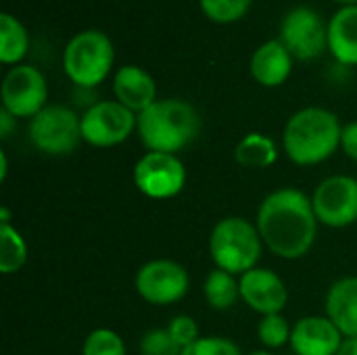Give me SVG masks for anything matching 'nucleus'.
I'll return each mask as SVG.
<instances>
[{
    "label": "nucleus",
    "mask_w": 357,
    "mask_h": 355,
    "mask_svg": "<svg viewBox=\"0 0 357 355\" xmlns=\"http://www.w3.org/2000/svg\"><path fill=\"white\" fill-rule=\"evenodd\" d=\"M341 149L343 153L357 161V121H349L347 126H343L341 132Z\"/></svg>",
    "instance_id": "c85d7f7f"
},
{
    "label": "nucleus",
    "mask_w": 357,
    "mask_h": 355,
    "mask_svg": "<svg viewBox=\"0 0 357 355\" xmlns=\"http://www.w3.org/2000/svg\"><path fill=\"white\" fill-rule=\"evenodd\" d=\"M234 159L245 169H268L278 159V149L272 138L251 132L234 149Z\"/></svg>",
    "instance_id": "6ab92c4d"
},
{
    "label": "nucleus",
    "mask_w": 357,
    "mask_h": 355,
    "mask_svg": "<svg viewBox=\"0 0 357 355\" xmlns=\"http://www.w3.org/2000/svg\"><path fill=\"white\" fill-rule=\"evenodd\" d=\"M257 335H259V341L268 349H280L287 343H291L293 328L280 314H270V316L261 318V322L257 326Z\"/></svg>",
    "instance_id": "5701e85b"
},
{
    "label": "nucleus",
    "mask_w": 357,
    "mask_h": 355,
    "mask_svg": "<svg viewBox=\"0 0 357 355\" xmlns=\"http://www.w3.org/2000/svg\"><path fill=\"white\" fill-rule=\"evenodd\" d=\"M113 92L117 103L140 115L157 100V86L149 71L136 65H123L113 77Z\"/></svg>",
    "instance_id": "2eb2a0df"
},
{
    "label": "nucleus",
    "mask_w": 357,
    "mask_h": 355,
    "mask_svg": "<svg viewBox=\"0 0 357 355\" xmlns=\"http://www.w3.org/2000/svg\"><path fill=\"white\" fill-rule=\"evenodd\" d=\"M115 48L107 33L84 29L69 40L63 52V69L67 77L84 90H90L107 80L113 69Z\"/></svg>",
    "instance_id": "39448f33"
},
{
    "label": "nucleus",
    "mask_w": 357,
    "mask_h": 355,
    "mask_svg": "<svg viewBox=\"0 0 357 355\" xmlns=\"http://www.w3.org/2000/svg\"><path fill=\"white\" fill-rule=\"evenodd\" d=\"M203 293L207 303L213 310H228L236 303V299L241 297V282L234 278V274L226 272V270H211L209 276L205 278L203 285Z\"/></svg>",
    "instance_id": "412c9836"
},
{
    "label": "nucleus",
    "mask_w": 357,
    "mask_h": 355,
    "mask_svg": "<svg viewBox=\"0 0 357 355\" xmlns=\"http://www.w3.org/2000/svg\"><path fill=\"white\" fill-rule=\"evenodd\" d=\"M82 355H126V345L115 331L96 328L86 337Z\"/></svg>",
    "instance_id": "b1692460"
},
{
    "label": "nucleus",
    "mask_w": 357,
    "mask_h": 355,
    "mask_svg": "<svg viewBox=\"0 0 357 355\" xmlns=\"http://www.w3.org/2000/svg\"><path fill=\"white\" fill-rule=\"evenodd\" d=\"M134 128H138V115L117 100L94 103L82 115V138L98 149L126 142Z\"/></svg>",
    "instance_id": "0eeeda50"
},
{
    "label": "nucleus",
    "mask_w": 357,
    "mask_h": 355,
    "mask_svg": "<svg viewBox=\"0 0 357 355\" xmlns=\"http://www.w3.org/2000/svg\"><path fill=\"white\" fill-rule=\"evenodd\" d=\"M280 42L293 59L314 61L328 48V23H324L314 8L295 6L282 19Z\"/></svg>",
    "instance_id": "6e6552de"
},
{
    "label": "nucleus",
    "mask_w": 357,
    "mask_h": 355,
    "mask_svg": "<svg viewBox=\"0 0 357 355\" xmlns=\"http://www.w3.org/2000/svg\"><path fill=\"white\" fill-rule=\"evenodd\" d=\"M343 339L328 316H305L293 326L291 349L297 355H337Z\"/></svg>",
    "instance_id": "4468645a"
},
{
    "label": "nucleus",
    "mask_w": 357,
    "mask_h": 355,
    "mask_svg": "<svg viewBox=\"0 0 357 355\" xmlns=\"http://www.w3.org/2000/svg\"><path fill=\"white\" fill-rule=\"evenodd\" d=\"M203 13L215 23H232L247 15L253 0H199Z\"/></svg>",
    "instance_id": "393cba45"
},
{
    "label": "nucleus",
    "mask_w": 357,
    "mask_h": 355,
    "mask_svg": "<svg viewBox=\"0 0 357 355\" xmlns=\"http://www.w3.org/2000/svg\"><path fill=\"white\" fill-rule=\"evenodd\" d=\"M255 226L268 251L282 259L307 255L318 236V218L312 199L297 188L270 192L257 209Z\"/></svg>",
    "instance_id": "f257e3e1"
},
{
    "label": "nucleus",
    "mask_w": 357,
    "mask_h": 355,
    "mask_svg": "<svg viewBox=\"0 0 357 355\" xmlns=\"http://www.w3.org/2000/svg\"><path fill=\"white\" fill-rule=\"evenodd\" d=\"M167 331H169V335H172V339L182 347V349H186V347H190L192 343H197L199 339H201V335H199V324L195 322V318H190V316H176L169 324H167Z\"/></svg>",
    "instance_id": "cd10ccee"
},
{
    "label": "nucleus",
    "mask_w": 357,
    "mask_h": 355,
    "mask_svg": "<svg viewBox=\"0 0 357 355\" xmlns=\"http://www.w3.org/2000/svg\"><path fill=\"white\" fill-rule=\"evenodd\" d=\"M264 241L255 224L245 218L232 216L220 220L209 236V253L215 268L230 274H247L257 268Z\"/></svg>",
    "instance_id": "20e7f679"
},
{
    "label": "nucleus",
    "mask_w": 357,
    "mask_h": 355,
    "mask_svg": "<svg viewBox=\"0 0 357 355\" xmlns=\"http://www.w3.org/2000/svg\"><path fill=\"white\" fill-rule=\"evenodd\" d=\"M326 316L343 337H357V276L341 278L328 289Z\"/></svg>",
    "instance_id": "f3484780"
},
{
    "label": "nucleus",
    "mask_w": 357,
    "mask_h": 355,
    "mask_svg": "<svg viewBox=\"0 0 357 355\" xmlns=\"http://www.w3.org/2000/svg\"><path fill=\"white\" fill-rule=\"evenodd\" d=\"M134 184L149 199H172L186 184V167L172 153H146L134 165Z\"/></svg>",
    "instance_id": "1a4fd4ad"
},
{
    "label": "nucleus",
    "mask_w": 357,
    "mask_h": 355,
    "mask_svg": "<svg viewBox=\"0 0 357 355\" xmlns=\"http://www.w3.org/2000/svg\"><path fill=\"white\" fill-rule=\"evenodd\" d=\"M293 69V54L280 40L261 44L251 56V75L266 88L282 86Z\"/></svg>",
    "instance_id": "dca6fc26"
},
{
    "label": "nucleus",
    "mask_w": 357,
    "mask_h": 355,
    "mask_svg": "<svg viewBox=\"0 0 357 355\" xmlns=\"http://www.w3.org/2000/svg\"><path fill=\"white\" fill-rule=\"evenodd\" d=\"M31 144L46 155H69L82 138V117L65 105H46L29 121Z\"/></svg>",
    "instance_id": "423d86ee"
},
{
    "label": "nucleus",
    "mask_w": 357,
    "mask_h": 355,
    "mask_svg": "<svg viewBox=\"0 0 357 355\" xmlns=\"http://www.w3.org/2000/svg\"><path fill=\"white\" fill-rule=\"evenodd\" d=\"M140 354L142 355H180L182 347L172 339L167 328H153L146 331L140 339Z\"/></svg>",
    "instance_id": "a878e982"
},
{
    "label": "nucleus",
    "mask_w": 357,
    "mask_h": 355,
    "mask_svg": "<svg viewBox=\"0 0 357 355\" xmlns=\"http://www.w3.org/2000/svg\"><path fill=\"white\" fill-rule=\"evenodd\" d=\"M249 355H272V354H268V352H253V354H249Z\"/></svg>",
    "instance_id": "f704fd0d"
},
{
    "label": "nucleus",
    "mask_w": 357,
    "mask_h": 355,
    "mask_svg": "<svg viewBox=\"0 0 357 355\" xmlns=\"http://www.w3.org/2000/svg\"><path fill=\"white\" fill-rule=\"evenodd\" d=\"M312 205L320 224L347 228L357 222V180L351 176H331L318 184Z\"/></svg>",
    "instance_id": "f8f14e48"
},
{
    "label": "nucleus",
    "mask_w": 357,
    "mask_h": 355,
    "mask_svg": "<svg viewBox=\"0 0 357 355\" xmlns=\"http://www.w3.org/2000/svg\"><path fill=\"white\" fill-rule=\"evenodd\" d=\"M188 272L174 259H153L136 274V291L151 305H172L186 297Z\"/></svg>",
    "instance_id": "9d476101"
},
{
    "label": "nucleus",
    "mask_w": 357,
    "mask_h": 355,
    "mask_svg": "<svg viewBox=\"0 0 357 355\" xmlns=\"http://www.w3.org/2000/svg\"><path fill=\"white\" fill-rule=\"evenodd\" d=\"M27 262V245L17 228L10 224H0V272L15 274Z\"/></svg>",
    "instance_id": "4be33fe9"
},
{
    "label": "nucleus",
    "mask_w": 357,
    "mask_h": 355,
    "mask_svg": "<svg viewBox=\"0 0 357 355\" xmlns=\"http://www.w3.org/2000/svg\"><path fill=\"white\" fill-rule=\"evenodd\" d=\"M238 282L241 299L261 316L280 314L289 301L284 280L268 268H253L247 274H243Z\"/></svg>",
    "instance_id": "ddd939ff"
},
{
    "label": "nucleus",
    "mask_w": 357,
    "mask_h": 355,
    "mask_svg": "<svg viewBox=\"0 0 357 355\" xmlns=\"http://www.w3.org/2000/svg\"><path fill=\"white\" fill-rule=\"evenodd\" d=\"M136 130L149 153L176 155L197 138L201 117L190 103L180 98H163L155 100L138 115Z\"/></svg>",
    "instance_id": "7ed1b4c3"
},
{
    "label": "nucleus",
    "mask_w": 357,
    "mask_h": 355,
    "mask_svg": "<svg viewBox=\"0 0 357 355\" xmlns=\"http://www.w3.org/2000/svg\"><path fill=\"white\" fill-rule=\"evenodd\" d=\"M341 132L343 126L333 111L322 107H305L284 126V153L297 165H318L333 157V153L341 146Z\"/></svg>",
    "instance_id": "f03ea898"
},
{
    "label": "nucleus",
    "mask_w": 357,
    "mask_h": 355,
    "mask_svg": "<svg viewBox=\"0 0 357 355\" xmlns=\"http://www.w3.org/2000/svg\"><path fill=\"white\" fill-rule=\"evenodd\" d=\"M15 119H17V117H13L6 109H2V111H0V136H2V138H6V136L10 134Z\"/></svg>",
    "instance_id": "c756f323"
},
{
    "label": "nucleus",
    "mask_w": 357,
    "mask_h": 355,
    "mask_svg": "<svg viewBox=\"0 0 357 355\" xmlns=\"http://www.w3.org/2000/svg\"><path fill=\"white\" fill-rule=\"evenodd\" d=\"M0 224H10V213H8V209H2V211H0Z\"/></svg>",
    "instance_id": "473e14b6"
},
{
    "label": "nucleus",
    "mask_w": 357,
    "mask_h": 355,
    "mask_svg": "<svg viewBox=\"0 0 357 355\" xmlns=\"http://www.w3.org/2000/svg\"><path fill=\"white\" fill-rule=\"evenodd\" d=\"M29 48V36L23 23L10 13L0 15V61L4 65H21Z\"/></svg>",
    "instance_id": "aec40b11"
},
{
    "label": "nucleus",
    "mask_w": 357,
    "mask_h": 355,
    "mask_svg": "<svg viewBox=\"0 0 357 355\" xmlns=\"http://www.w3.org/2000/svg\"><path fill=\"white\" fill-rule=\"evenodd\" d=\"M328 50L343 65H357V4L343 6L328 21Z\"/></svg>",
    "instance_id": "a211bd4d"
},
{
    "label": "nucleus",
    "mask_w": 357,
    "mask_h": 355,
    "mask_svg": "<svg viewBox=\"0 0 357 355\" xmlns=\"http://www.w3.org/2000/svg\"><path fill=\"white\" fill-rule=\"evenodd\" d=\"M337 355H357V337H345Z\"/></svg>",
    "instance_id": "7c9ffc66"
},
{
    "label": "nucleus",
    "mask_w": 357,
    "mask_h": 355,
    "mask_svg": "<svg viewBox=\"0 0 357 355\" xmlns=\"http://www.w3.org/2000/svg\"><path fill=\"white\" fill-rule=\"evenodd\" d=\"M180 355H241V349L226 337H201Z\"/></svg>",
    "instance_id": "bb28decb"
},
{
    "label": "nucleus",
    "mask_w": 357,
    "mask_h": 355,
    "mask_svg": "<svg viewBox=\"0 0 357 355\" xmlns=\"http://www.w3.org/2000/svg\"><path fill=\"white\" fill-rule=\"evenodd\" d=\"M48 100V84L33 65H15L2 80V109L13 117H36Z\"/></svg>",
    "instance_id": "9b49d317"
},
{
    "label": "nucleus",
    "mask_w": 357,
    "mask_h": 355,
    "mask_svg": "<svg viewBox=\"0 0 357 355\" xmlns=\"http://www.w3.org/2000/svg\"><path fill=\"white\" fill-rule=\"evenodd\" d=\"M335 2H339V4H343V6H356L357 0H335Z\"/></svg>",
    "instance_id": "72a5a7b5"
},
{
    "label": "nucleus",
    "mask_w": 357,
    "mask_h": 355,
    "mask_svg": "<svg viewBox=\"0 0 357 355\" xmlns=\"http://www.w3.org/2000/svg\"><path fill=\"white\" fill-rule=\"evenodd\" d=\"M6 172H8V161H6V153L0 151V180H6Z\"/></svg>",
    "instance_id": "2f4dec72"
}]
</instances>
